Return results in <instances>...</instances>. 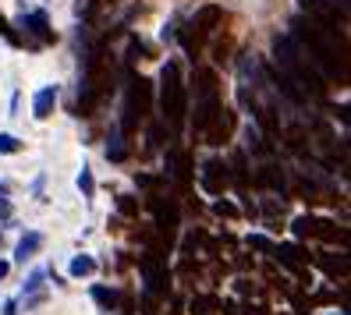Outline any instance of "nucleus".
Masks as SVG:
<instances>
[{"label":"nucleus","instance_id":"obj_1","mask_svg":"<svg viewBox=\"0 0 351 315\" xmlns=\"http://www.w3.org/2000/svg\"><path fill=\"white\" fill-rule=\"evenodd\" d=\"M291 29H295L298 47L308 53V60H313L323 75H330V78H337L341 86H348V47H344V39L337 43V29L323 25L313 14L295 18Z\"/></svg>","mask_w":351,"mask_h":315},{"label":"nucleus","instance_id":"obj_2","mask_svg":"<svg viewBox=\"0 0 351 315\" xmlns=\"http://www.w3.org/2000/svg\"><path fill=\"white\" fill-rule=\"evenodd\" d=\"M274 53H277V64L280 71L295 81V86L308 96H326V81H323V71L308 60V53L298 47V39L295 36H277V43H274Z\"/></svg>","mask_w":351,"mask_h":315},{"label":"nucleus","instance_id":"obj_3","mask_svg":"<svg viewBox=\"0 0 351 315\" xmlns=\"http://www.w3.org/2000/svg\"><path fill=\"white\" fill-rule=\"evenodd\" d=\"M220 81H217V71L213 68H202L195 71V114H192V131L206 135L210 131L213 117L220 114Z\"/></svg>","mask_w":351,"mask_h":315},{"label":"nucleus","instance_id":"obj_4","mask_svg":"<svg viewBox=\"0 0 351 315\" xmlns=\"http://www.w3.org/2000/svg\"><path fill=\"white\" fill-rule=\"evenodd\" d=\"M160 110L171 128H181L184 114H189V92H184V81H181V71L174 60L163 64V71H160Z\"/></svg>","mask_w":351,"mask_h":315},{"label":"nucleus","instance_id":"obj_5","mask_svg":"<svg viewBox=\"0 0 351 315\" xmlns=\"http://www.w3.org/2000/svg\"><path fill=\"white\" fill-rule=\"evenodd\" d=\"M149 107H153V81L142 78V75H132V81H128V99H125V117H121V131L132 135L135 124L149 114Z\"/></svg>","mask_w":351,"mask_h":315},{"label":"nucleus","instance_id":"obj_6","mask_svg":"<svg viewBox=\"0 0 351 315\" xmlns=\"http://www.w3.org/2000/svg\"><path fill=\"white\" fill-rule=\"evenodd\" d=\"M220 18H223V8H217V4H206V8L192 18L189 29H184V47H189V53H199L202 39L220 25Z\"/></svg>","mask_w":351,"mask_h":315},{"label":"nucleus","instance_id":"obj_7","mask_svg":"<svg viewBox=\"0 0 351 315\" xmlns=\"http://www.w3.org/2000/svg\"><path fill=\"white\" fill-rule=\"evenodd\" d=\"M295 238H319V241H348L344 230H337V223L330 220H319V216H298L291 223Z\"/></svg>","mask_w":351,"mask_h":315},{"label":"nucleus","instance_id":"obj_8","mask_svg":"<svg viewBox=\"0 0 351 315\" xmlns=\"http://www.w3.org/2000/svg\"><path fill=\"white\" fill-rule=\"evenodd\" d=\"M199 184H202V192H210V195H223V188L231 184V166L217 156L206 160L202 171H199Z\"/></svg>","mask_w":351,"mask_h":315},{"label":"nucleus","instance_id":"obj_9","mask_svg":"<svg viewBox=\"0 0 351 315\" xmlns=\"http://www.w3.org/2000/svg\"><path fill=\"white\" fill-rule=\"evenodd\" d=\"M231 135H234V110H231V107H220V114L213 117L210 131H206L202 138L210 142V145H223Z\"/></svg>","mask_w":351,"mask_h":315},{"label":"nucleus","instance_id":"obj_10","mask_svg":"<svg viewBox=\"0 0 351 315\" xmlns=\"http://www.w3.org/2000/svg\"><path fill=\"white\" fill-rule=\"evenodd\" d=\"M142 277H146V294H149V298H156V294L167 290V269H160L156 255L142 259Z\"/></svg>","mask_w":351,"mask_h":315},{"label":"nucleus","instance_id":"obj_11","mask_svg":"<svg viewBox=\"0 0 351 315\" xmlns=\"http://www.w3.org/2000/svg\"><path fill=\"white\" fill-rule=\"evenodd\" d=\"M22 29H29V32L36 36V47H39V43H53V39H57V32L50 29V22H47V14H43V11L22 14Z\"/></svg>","mask_w":351,"mask_h":315},{"label":"nucleus","instance_id":"obj_12","mask_svg":"<svg viewBox=\"0 0 351 315\" xmlns=\"http://www.w3.org/2000/svg\"><path fill=\"white\" fill-rule=\"evenodd\" d=\"M270 255L280 262V266H287V269H295V273H302V266L308 262L305 259V251H302V244H291V241H284V244H274V251Z\"/></svg>","mask_w":351,"mask_h":315},{"label":"nucleus","instance_id":"obj_13","mask_svg":"<svg viewBox=\"0 0 351 315\" xmlns=\"http://www.w3.org/2000/svg\"><path fill=\"white\" fill-rule=\"evenodd\" d=\"M167 171H171V177H174L178 184H189V177H192V160H189V153H184V149H171V153H167Z\"/></svg>","mask_w":351,"mask_h":315},{"label":"nucleus","instance_id":"obj_14","mask_svg":"<svg viewBox=\"0 0 351 315\" xmlns=\"http://www.w3.org/2000/svg\"><path fill=\"white\" fill-rule=\"evenodd\" d=\"M57 86H47V89H39L36 92V99H32V117L36 121H47L50 114H53V107H57Z\"/></svg>","mask_w":351,"mask_h":315},{"label":"nucleus","instance_id":"obj_15","mask_svg":"<svg viewBox=\"0 0 351 315\" xmlns=\"http://www.w3.org/2000/svg\"><path fill=\"white\" fill-rule=\"evenodd\" d=\"M153 209H156V227L163 230V234H174V227H178V209H174V202L163 205V202L156 199Z\"/></svg>","mask_w":351,"mask_h":315},{"label":"nucleus","instance_id":"obj_16","mask_svg":"<svg viewBox=\"0 0 351 315\" xmlns=\"http://www.w3.org/2000/svg\"><path fill=\"white\" fill-rule=\"evenodd\" d=\"M39 248H43V234H36V230H29V234H25L22 241H18V248H14V259H18V262H25V259H32V255H36Z\"/></svg>","mask_w":351,"mask_h":315},{"label":"nucleus","instance_id":"obj_17","mask_svg":"<svg viewBox=\"0 0 351 315\" xmlns=\"http://www.w3.org/2000/svg\"><path fill=\"white\" fill-rule=\"evenodd\" d=\"M68 273H71L75 280H82V277H93V273H96V259H93V255H75Z\"/></svg>","mask_w":351,"mask_h":315},{"label":"nucleus","instance_id":"obj_18","mask_svg":"<svg viewBox=\"0 0 351 315\" xmlns=\"http://www.w3.org/2000/svg\"><path fill=\"white\" fill-rule=\"evenodd\" d=\"M316 262L330 273V277H348V255H337V259L334 255H319Z\"/></svg>","mask_w":351,"mask_h":315},{"label":"nucleus","instance_id":"obj_19","mask_svg":"<svg viewBox=\"0 0 351 315\" xmlns=\"http://www.w3.org/2000/svg\"><path fill=\"white\" fill-rule=\"evenodd\" d=\"M78 192L86 195V199L96 195V181H93V171H89V166H82V174H78Z\"/></svg>","mask_w":351,"mask_h":315},{"label":"nucleus","instance_id":"obj_20","mask_svg":"<svg viewBox=\"0 0 351 315\" xmlns=\"http://www.w3.org/2000/svg\"><path fill=\"white\" fill-rule=\"evenodd\" d=\"M231 171H234V174H231V177H234V184H238L241 192H245V188H249V174H245V156H241V153L234 156V163H231Z\"/></svg>","mask_w":351,"mask_h":315},{"label":"nucleus","instance_id":"obj_21","mask_svg":"<svg viewBox=\"0 0 351 315\" xmlns=\"http://www.w3.org/2000/svg\"><path fill=\"white\" fill-rule=\"evenodd\" d=\"M107 156H110L114 163H121V160L128 156V149H125V142H121V135H117V131L110 135V145H107Z\"/></svg>","mask_w":351,"mask_h":315},{"label":"nucleus","instance_id":"obj_22","mask_svg":"<svg viewBox=\"0 0 351 315\" xmlns=\"http://www.w3.org/2000/svg\"><path fill=\"white\" fill-rule=\"evenodd\" d=\"M93 298H96V301H99L103 308L110 312V308L117 305V290H107V287H93Z\"/></svg>","mask_w":351,"mask_h":315},{"label":"nucleus","instance_id":"obj_23","mask_svg":"<svg viewBox=\"0 0 351 315\" xmlns=\"http://www.w3.org/2000/svg\"><path fill=\"white\" fill-rule=\"evenodd\" d=\"M14 153H22V142H18L14 135L0 131V156H14Z\"/></svg>","mask_w":351,"mask_h":315},{"label":"nucleus","instance_id":"obj_24","mask_svg":"<svg viewBox=\"0 0 351 315\" xmlns=\"http://www.w3.org/2000/svg\"><path fill=\"white\" fill-rule=\"evenodd\" d=\"M217 298H192V315H213Z\"/></svg>","mask_w":351,"mask_h":315},{"label":"nucleus","instance_id":"obj_25","mask_svg":"<svg viewBox=\"0 0 351 315\" xmlns=\"http://www.w3.org/2000/svg\"><path fill=\"white\" fill-rule=\"evenodd\" d=\"M117 209H121L125 216H135V213H138V205H135L132 195H121V199H117Z\"/></svg>","mask_w":351,"mask_h":315},{"label":"nucleus","instance_id":"obj_26","mask_svg":"<svg viewBox=\"0 0 351 315\" xmlns=\"http://www.w3.org/2000/svg\"><path fill=\"white\" fill-rule=\"evenodd\" d=\"M0 36H4V39H8V43H14V47H18V43H22V39H18V36L11 32V25H8V18H4V14H0Z\"/></svg>","mask_w":351,"mask_h":315},{"label":"nucleus","instance_id":"obj_27","mask_svg":"<svg viewBox=\"0 0 351 315\" xmlns=\"http://www.w3.org/2000/svg\"><path fill=\"white\" fill-rule=\"evenodd\" d=\"M249 248H259V251H274V241H266L263 234H252V238H249Z\"/></svg>","mask_w":351,"mask_h":315},{"label":"nucleus","instance_id":"obj_28","mask_svg":"<svg viewBox=\"0 0 351 315\" xmlns=\"http://www.w3.org/2000/svg\"><path fill=\"white\" fill-rule=\"evenodd\" d=\"M213 209H217V213H220V216H238V209H234L231 202H217Z\"/></svg>","mask_w":351,"mask_h":315},{"label":"nucleus","instance_id":"obj_29","mask_svg":"<svg viewBox=\"0 0 351 315\" xmlns=\"http://www.w3.org/2000/svg\"><path fill=\"white\" fill-rule=\"evenodd\" d=\"M8 195H11V184H8V181H0V202H4Z\"/></svg>","mask_w":351,"mask_h":315},{"label":"nucleus","instance_id":"obj_30","mask_svg":"<svg viewBox=\"0 0 351 315\" xmlns=\"http://www.w3.org/2000/svg\"><path fill=\"white\" fill-rule=\"evenodd\" d=\"M249 315H270V308H263V305H256V308H249Z\"/></svg>","mask_w":351,"mask_h":315},{"label":"nucleus","instance_id":"obj_31","mask_svg":"<svg viewBox=\"0 0 351 315\" xmlns=\"http://www.w3.org/2000/svg\"><path fill=\"white\" fill-rule=\"evenodd\" d=\"M14 308H18V301H8L4 305V315H14Z\"/></svg>","mask_w":351,"mask_h":315},{"label":"nucleus","instance_id":"obj_32","mask_svg":"<svg viewBox=\"0 0 351 315\" xmlns=\"http://www.w3.org/2000/svg\"><path fill=\"white\" fill-rule=\"evenodd\" d=\"M8 269H11V266H8L4 259H0V280H4V277H8Z\"/></svg>","mask_w":351,"mask_h":315},{"label":"nucleus","instance_id":"obj_33","mask_svg":"<svg viewBox=\"0 0 351 315\" xmlns=\"http://www.w3.org/2000/svg\"><path fill=\"white\" fill-rule=\"evenodd\" d=\"M8 213H11V209H8V205H0V220H8Z\"/></svg>","mask_w":351,"mask_h":315}]
</instances>
